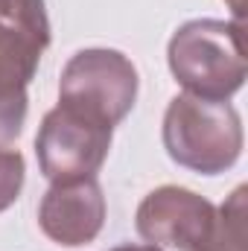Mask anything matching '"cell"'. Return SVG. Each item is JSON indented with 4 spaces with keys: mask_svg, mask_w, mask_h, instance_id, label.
I'll return each mask as SVG.
<instances>
[{
    "mask_svg": "<svg viewBox=\"0 0 248 251\" xmlns=\"http://www.w3.org/2000/svg\"><path fill=\"white\" fill-rule=\"evenodd\" d=\"M228 6H231V12H234V18L243 24V18H246V0H228Z\"/></svg>",
    "mask_w": 248,
    "mask_h": 251,
    "instance_id": "10",
    "label": "cell"
},
{
    "mask_svg": "<svg viewBox=\"0 0 248 251\" xmlns=\"http://www.w3.org/2000/svg\"><path fill=\"white\" fill-rule=\"evenodd\" d=\"M50 35L0 21V149L15 143L26 123V88L38 70Z\"/></svg>",
    "mask_w": 248,
    "mask_h": 251,
    "instance_id": "6",
    "label": "cell"
},
{
    "mask_svg": "<svg viewBox=\"0 0 248 251\" xmlns=\"http://www.w3.org/2000/svg\"><path fill=\"white\" fill-rule=\"evenodd\" d=\"M246 196L248 187H237L222 207H216V222L198 251H246L248 228H246Z\"/></svg>",
    "mask_w": 248,
    "mask_h": 251,
    "instance_id": "8",
    "label": "cell"
},
{
    "mask_svg": "<svg viewBox=\"0 0 248 251\" xmlns=\"http://www.w3.org/2000/svg\"><path fill=\"white\" fill-rule=\"evenodd\" d=\"M240 21L198 18L181 24L167 47V62L184 94L231 100L246 82V44Z\"/></svg>",
    "mask_w": 248,
    "mask_h": 251,
    "instance_id": "1",
    "label": "cell"
},
{
    "mask_svg": "<svg viewBox=\"0 0 248 251\" xmlns=\"http://www.w3.org/2000/svg\"><path fill=\"white\" fill-rule=\"evenodd\" d=\"M105 222V196L97 178L59 181L44 193L38 207L41 231L67 249L88 246L97 240Z\"/></svg>",
    "mask_w": 248,
    "mask_h": 251,
    "instance_id": "7",
    "label": "cell"
},
{
    "mask_svg": "<svg viewBox=\"0 0 248 251\" xmlns=\"http://www.w3.org/2000/svg\"><path fill=\"white\" fill-rule=\"evenodd\" d=\"M111 251H161L158 246H117V249H111Z\"/></svg>",
    "mask_w": 248,
    "mask_h": 251,
    "instance_id": "11",
    "label": "cell"
},
{
    "mask_svg": "<svg viewBox=\"0 0 248 251\" xmlns=\"http://www.w3.org/2000/svg\"><path fill=\"white\" fill-rule=\"evenodd\" d=\"M167 155L193 173L219 176L243 155V120L228 100L178 94L164 114Z\"/></svg>",
    "mask_w": 248,
    "mask_h": 251,
    "instance_id": "2",
    "label": "cell"
},
{
    "mask_svg": "<svg viewBox=\"0 0 248 251\" xmlns=\"http://www.w3.org/2000/svg\"><path fill=\"white\" fill-rule=\"evenodd\" d=\"M24 155L15 149H0V213L9 210L24 190Z\"/></svg>",
    "mask_w": 248,
    "mask_h": 251,
    "instance_id": "9",
    "label": "cell"
},
{
    "mask_svg": "<svg viewBox=\"0 0 248 251\" xmlns=\"http://www.w3.org/2000/svg\"><path fill=\"white\" fill-rule=\"evenodd\" d=\"M137 70L120 50H79L62 70L59 102L99 123L117 126L134 108Z\"/></svg>",
    "mask_w": 248,
    "mask_h": 251,
    "instance_id": "3",
    "label": "cell"
},
{
    "mask_svg": "<svg viewBox=\"0 0 248 251\" xmlns=\"http://www.w3.org/2000/svg\"><path fill=\"white\" fill-rule=\"evenodd\" d=\"M111 137L114 126L99 123L59 102L53 111H47L35 137L38 167L53 184L97 178L99 167L108 158Z\"/></svg>",
    "mask_w": 248,
    "mask_h": 251,
    "instance_id": "4",
    "label": "cell"
},
{
    "mask_svg": "<svg viewBox=\"0 0 248 251\" xmlns=\"http://www.w3.org/2000/svg\"><path fill=\"white\" fill-rule=\"evenodd\" d=\"M216 222V207L175 184L152 190L137 207V234L158 249L198 251Z\"/></svg>",
    "mask_w": 248,
    "mask_h": 251,
    "instance_id": "5",
    "label": "cell"
}]
</instances>
